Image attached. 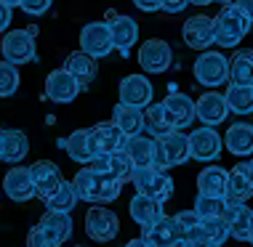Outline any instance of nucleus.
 <instances>
[{
	"mask_svg": "<svg viewBox=\"0 0 253 247\" xmlns=\"http://www.w3.org/2000/svg\"><path fill=\"white\" fill-rule=\"evenodd\" d=\"M216 43L221 48H237L243 43V37L251 32V19L237 8V5H224L216 13Z\"/></svg>",
	"mask_w": 253,
	"mask_h": 247,
	"instance_id": "1",
	"label": "nucleus"
},
{
	"mask_svg": "<svg viewBox=\"0 0 253 247\" xmlns=\"http://www.w3.org/2000/svg\"><path fill=\"white\" fill-rule=\"evenodd\" d=\"M157 149H155V170H163L166 173L168 168H176V165H184L192 157V149H189V136H184L181 130H170V133L157 136Z\"/></svg>",
	"mask_w": 253,
	"mask_h": 247,
	"instance_id": "2",
	"label": "nucleus"
},
{
	"mask_svg": "<svg viewBox=\"0 0 253 247\" xmlns=\"http://www.w3.org/2000/svg\"><path fill=\"white\" fill-rule=\"evenodd\" d=\"M128 181L133 183L136 194H147L152 200L166 205L170 197H173V178L163 170H155V168H136Z\"/></svg>",
	"mask_w": 253,
	"mask_h": 247,
	"instance_id": "3",
	"label": "nucleus"
},
{
	"mask_svg": "<svg viewBox=\"0 0 253 247\" xmlns=\"http://www.w3.org/2000/svg\"><path fill=\"white\" fill-rule=\"evenodd\" d=\"M229 67H232V59L224 56L221 51H203L195 59L192 72H195V80L200 85L216 88V85L229 82Z\"/></svg>",
	"mask_w": 253,
	"mask_h": 247,
	"instance_id": "4",
	"label": "nucleus"
},
{
	"mask_svg": "<svg viewBox=\"0 0 253 247\" xmlns=\"http://www.w3.org/2000/svg\"><path fill=\"white\" fill-rule=\"evenodd\" d=\"M35 35L30 30H8L3 35V43H0V53H3V61H8L13 67L30 64L35 59Z\"/></svg>",
	"mask_w": 253,
	"mask_h": 247,
	"instance_id": "5",
	"label": "nucleus"
},
{
	"mask_svg": "<svg viewBox=\"0 0 253 247\" xmlns=\"http://www.w3.org/2000/svg\"><path fill=\"white\" fill-rule=\"evenodd\" d=\"M80 51L93 59L109 56L115 51V37L107 22H91L80 30Z\"/></svg>",
	"mask_w": 253,
	"mask_h": 247,
	"instance_id": "6",
	"label": "nucleus"
},
{
	"mask_svg": "<svg viewBox=\"0 0 253 247\" xmlns=\"http://www.w3.org/2000/svg\"><path fill=\"white\" fill-rule=\"evenodd\" d=\"M181 37L192 51H200V53L208 51L216 43V22L211 16H205V13H195V16H189L184 22Z\"/></svg>",
	"mask_w": 253,
	"mask_h": 247,
	"instance_id": "7",
	"label": "nucleus"
},
{
	"mask_svg": "<svg viewBox=\"0 0 253 247\" xmlns=\"http://www.w3.org/2000/svg\"><path fill=\"white\" fill-rule=\"evenodd\" d=\"M118 231H120V218L109 208H96L93 205L85 212V234L93 242H112L118 237Z\"/></svg>",
	"mask_w": 253,
	"mask_h": 247,
	"instance_id": "8",
	"label": "nucleus"
},
{
	"mask_svg": "<svg viewBox=\"0 0 253 247\" xmlns=\"http://www.w3.org/2000/svg\"><path fill=\"white\" fill-rule=\"evenodd\" d=\"M170 61H173V51L166 40L160 37H152V40H144L139 48V67L144 70L147 74H163L168 72Z\"/></svg>",
	"mask_w": 253,
	"mask_h": 247,
	"instance_id": "9",
	"label": "nucleus"
},
{
	"mask_svg": "<svg viewBox=\"0 0 253 247\" xmlns=\"http://www.w3.org/2000/svg\"><path fill=\"white\" fill-rule=\"evenodd\" d=\"M43 91H45V99L53 101V104H70V101L78 99V93L83 91V85L61 67V70H53L48 77H45Z\"/></svg>",
	"mask_w": 253,
	"mask_h": 247,
	"instance_id": "10",
	"label": "nucleus"
},
{
	"mask_svg": "<svg viewBox=\"0 0 253 247\" xmlns=\"http://www.w3.org/2000/svg\"><path fill=\"white\" fill-rule=\"evenodd\" d=\"M189 149H192V160L216 162L224 152V139L213 128H197L195 133H189Z\"/></svg>",
	"mask_w": 253,
	"mask_h": 247,
	"instance_id": "11",
	"label": "nucleus"
},
{
	"mask_svg": "<svg viewBox=\"0 0 253 247\" xmlns=\"http://www.w3.org/2000/svg\"><path fill=\"white\" fill-rule=\"evenodd\" d=\"M118 93H120V104L144 109V106L152 104L155 88H152V82H149V77H144V74H128V77L120 80Z\"/></svg>",
	"mask_w": 253,
	"mask_h": 247,
	"instance_id": "12",
	"label": "nucleus"
},
{
	"mask_svg": "<svg viewBox=\"0 0 253 247\" xmlns=\"http://www.w3.org/2000/svg\"><path fill=\"white\" fill-rule=\"evenodd\" d=\"M91 130V149L93 154H115L123 152L128 143V136H123V130L115 122H99V125L88 128Z\"/></svg>",
	"mask_w": 253,
	"mask_h": 247,
	"instance_id": "13",
	"label": "nucleus"
},
{
	"mask_svg": "<svg viewBox=\"0 0 253 247\" xmlns=\"http://www.w3.org/2000/svg\"><path fill=\"white\" fill-rule=\"evenodd\" d=\"M195 117L203 122V128H216L229 117V106L224 93H203L195 101Z\"/></svg>",
	"mask_w": 253,
	"mask_h": 247,
	"instance_id": "14",
	"label": "nucleus"
},
{
	"mask_svg": "<svg viewBox=\"0 0 253 247\" xmlns=\"http://www.w3.org/2000/svg\"><path fill=\"white\" fill-rule=\"evenodd\" d=\"M3 191L13 202H30L32 197H38L35 181H32V170L24 168V165H13L3 178Z\"/></svg>",
	"mask_w": 253,
	"mask_h": 247,
	"instance_id": "15",
	"label": "nucleus"
},
{
	"mask_svg": "<svg viewBox=\"0 0 253 247\" xmlns=\"http://www.w3.org/2000/svg\"><path fill=\"white\" fill-rule=\"evenodd\" d=\"M30 170H32V181H35L38 197H40L45 205H48L51 197L56 194V191L61 189V183H64L59 165H53V162H35Z\"/></svg>",
	"mask_w": 253,
	"mask_h": 247,
	"instance_id": "16",
	"label": "nucleus"
},
{
	"mask_svg": "<svg viewBox=\"0 0 253 247\" xmlns=\"http://www.w3.org/2000/svg\"><path fill=\"white\" fill-rule=\"evenodd\" d=\"M107 24H109V30H112L115 48H118L120 53H128L136 45V40H139V24H136L131 16L118 13V11H107Z\"/></svg>",
	"mask_w": 253,
	"mask_h": 247,
	"instance_id": "17",
	"label": "nucleus"
},
{
	"mask_svg": "<svg viewBox=\"0 0 253 247\" xmlns=\"http://www.w3.org/2000/svg\"><path fill=\"white\" fill-rule=\"evenodd\" d=\"M141 239L147 242V247H176L181 239V229L173 215H163L157 223L147 226Z\"/></svg>",
	"mask_w": 253,
	"mask_h": 247,
	"instance_id": "18",
	"label": "nucleus"
},
{
	"mask_svg": "<svg viewBox=\"0 0 253 247\" xmlns=\"http://www.w3.org/2000/svg\"><path fill=\"white\" fill-rule=\"evenodd\" d=\"M163 106L168 109V117H170V122H173V130H184L197 120L195 117V101L189 99V96H184V93L170 91L166 99H163Z\"/></svg>",
	"mask_w": 253,
	"mask_h": 247,
	"instance_id": "19",
	"label": "nucleus"
},
{
	"mask_svg": "<svg viewBox=\"0 0 253 247\" xmlns=\"http://www.w3.org/2000/svg\"><path fill=\"white\" fill-rule=\"evenodd\" d=\"M229 223V231L237 242H251V234H253V210L248 208L245 202H232L227 205V212H224Z\"/></svg>",
	"mask_w": 253,
	"mask_h": 247,
	"instance_id": "20",
	"label": "nucleus"
},
{
	"mask_svg": "<svg viewBox=\"0 0 253 247\" xmlns=\"http://www.w3.org/2000/svg\"><path fill=\"white\" fill-rule=\"evenodd\" d=\"M112 122L123 130V136H128V139H133V136H141L147 128V114L144 109L139 106H128V104H115L112 109Z\"/></svg>",
	"mask_w": 253,
	"mask_h": 247,
	"instance_id": "21",
	"label": "nucleus"
},
{
	"mask_svg": "<svg viewBox=\"0 0 253 247\" xmlns=\"http://www.w3.org/2000/svg\"><path fill=\"white\" fill-rule=\"evenodd\" d=\"M224 146L235 157H251L253 154V125L251 122H232L224 133Z\"/></svg>",
	"mask_w": 253,
	"mask_h": 247,
	"instance_id": "22",
	"label": "nucleus"
},
{
	"mask_svg": "<svg viewBox=\"0 0 253 247\" xmlns=\"http://www.w3.org/2000/svg\"><path fill=\"white\" fill-rule=\"evenodd\" d=\"M229 189V170L218 168V165H208L197 176V194L205 197H227Z\"/></svg>",
	"mask_w": 253,
	"mask_h": 247,
	"instance_id": "23",
	"label": "nucleus"
},
{
	"mask_svg": "<svg viewBox=\"0 0 253 247\" xmlns=\"http://www.w3.org/2000/svg\"><path fill=\"white\" fill-rule=\"evenodd\" d=\"M0 152H3V162H22L27 152H30L27 133L19 128L0 130Z\"/></svg>",
	"mask_w": 253,
	"mask_h": 247,
	"instance_id": "24",
	"label": "nucleus"
},
{
	"mask_svg": "<svg viewBox=\"0 0 253 247\" xmlns=\"http://www.w3.org/2000/svg\"><path fill=\"white\" fill-rule=\"evenodd\" d=\"M72 186H75V191H78V197L83 202H93V205H96L101 200V189H104V176L93 173V170L85 165V168H80L78 173H75Z\"/></svg>",
	"mask_w": 253,
	"mask_h": 247,
	"instance_id": "25",
	"label": "nucleus"
},
{
	"mask_svg": "<svg viewBox=\"0 0 253 247\" xmlns=\"http://www.w3.org/2000/svg\"><path fill=\"white\" fill-rule=\"evenodd\" d=\"M64 70L70 72L83 88L91 85V82L96 80V74H99L96 59L88 56V53H83V51H72L70 56H67V61H64Z\"/></svg>",
	"mask_w": 253,
	"mask_h": 247,
	"instance_id": "26",
	"label": "nucleus"
},
{
	"mask_svg": "<svg viewBox=\"0 0 253 247\" xmlns=\"http://www.w3.org/2000/svg\"><path fill=\"white\" fill-rule=\"evenodd\" d=\"M128 210H131V218L141 226V229L157 223L163 215H166V212H163V202H157L147 194H136L131 200V205H128Z\"/></svg>",
	"mask_w": 253,
	"mask_h": 247,
	"instance_id": "27",
	"label": "nucleus"
},
{
	"mask_svg": "<svg viewBox=\"0 0 253 247\" xmlns=\"http://www.w3.org/2000/svg\"><path fill=\"white\" fill-rule=\"evenodd\" d=\"M61 146L67 149V154H70L75 162L91 165V160L96 157L91 149V130L88 128H80V130H75L72 136H67V139L61 141Z\"/></svg>",
	"mask_w": 253,
	"mask_h": 247,
	"instance_id": "28",
	"label": "nucleus"
},
{
	"mask_svg": "<svg viewBox=\"0 0 253 247\" xmlns=\"http://www.w3.org/2000/svg\"><path fill=\"white\" fill-rule=\"evenodd\" d=\"M155 149H157V141L155 139H147L144 133L128 139V143H126V154L131 157L133 168H152Z\"/></svg>",
	"mask_w": 253,
	"mask_h": 247,
	"instance_id": "29",
	"label": "nucleus"
},
{
	"mask_svg": "<svg viewBox=\"0 0 253 247\" xmlns=\"http://www.w3.org/2000/svg\"><path fill=\"white\" fill-rule=\"evenodd\" d=\"M253 197V183L248 173H245V162H237L229 170V189H227V200L232 202H248Z\"/></svg>",
	"mask_w": 253,
	"mask_h": 247,
	"instance_id": "30",
	"label": "nucleus"
},
{
	"mask_svg": "<svg viewBox=\"0 0 253 247\" xmlns=\"http://www.w3.org/2000/svg\"><path fill=\"white\" fill-rule=\"evenodd\" d=\"M229 82L232 85H253V48H243L232 56Z\"/></svg>",
	"mask_w": 253,
	"mask_h": 247,
	"instance_id": "31",
	"label": "nucleus"
},
{
	"mask_svg": "<svg viewBox=\"0 0 253 247\" xmlns=\"http://www.w3.org/2000/svg\"><path fill=\"white\" fill-rule=\"evenodd\" d=\"M224 99H227L229 112L240 114V117H245V114L253 112V85H232L229 82Z\"/></svg>",
	"mask_w": 253,
	"mask_h": 247,
	"instance_id": "32",
	"label": "nucleus"
},
{
	"mask_svg": "<svg viewBox=\"0 0 253 247\" xmlns=\"http://www.w3.org/2000/svg\"><path fill=\"white\" fill-rule=\"evenodd\" d=\"M38 226H43L45 231H51V234H56L61 242H67V239L72 237V215L70 212H59V210H45L43 218L38 221Z\"/></svg>",
	"mask_w": 253,
	"mask_h": 247,
	"instance_id": "33",
	"label": "nucleus"
},
{
	"mask_svg": "<svg viewBox=\"0 0 253 247\" xmlns=\"http://www.w3.org/2000/svg\"><path fill=\"white\" fill-rule=\"evenodd\" d=\"M176 223H179V229H181V239L187 245H192L197 242V239H203V218L197 215L195 210H181V212H176Z\"/></svg>",
	"mask_w": 253,
	"mask_h": 247,
	"instance_id": "34",
	"label": "nucleus"
},
{
	"mask_svg": "<svg viewBox=\"0 0 253 247\" xmlns=\"http://www.w3.org/2000/svg\"><path fill=\"white\" fill-rule=\"evenodd\" d=\"M227 205H229L227 197H205V194H197L192 210L205 221V218H224Z\"/></svg>",
	"mask_w": 253,
	"mask_h": 247,
	"instance_id": "35",
	"label": "nucleus"
},
{
	"mask_svg": "<svg viewBox=\"0 0 253 247\" xmlns=\"http://www.w3.org/2000/svg\"><path fill=\"white\" fill-rule=\"evenodd\" d=\"M144 114H147V130H152L155 139H157V136H163V133H170V130H173V122H170L168 109L163 106V101H160V104H149Z\"/></svg>",
	"mask_w": 253,
	"mask_h": 247,
	"instance_id": "36",
	"label": "nucleus"
},
{
	"mask_svg": "<svg viewBox=\"0 0 253 247\" xmlns=\"http://www.w3.org/2000/svg\"><path fill=\"white\" fill-rule=\"evenodd\" d=\"M78 191H75L72 186V181H64L61 183V189L56 191V194L51 197V202H48V210H59V212H72L75 210V205H78Z\"/></svg>",
	"mask_w": 253,
	"mask_h": 247,
	"instance_id": "37",
	"label": "nucleus"
},
{
	"mask_svg": "<svg viewBox=\"0 0 253 247\" xmlns=\"http://www.w3.org/2000/svg\"><path fill=\"white\" fill-rule=\"evenodd\" d=\"M232 237L227 218H205L203 221V239H211L216 245H224Z\"/></svg>",
	"mask_w": 253,
	"mask_h": 247,
	"instance_id": "38",
	"label": "nucleus"
},
{
	"mask_svg": "<svg viewBox=\"0 0 253 247\" xmlns=\"http://www.w3.org/2000/svg\"><path fill=\"white\" fill-rule=\"evenodd\" d=\"M19 91V70L8 61H0V99H11Z\"/></svg>",
	"mask_w": 253,
	"mask_h": 247,
	"instance_id": "39",
	"label": "nucleus"
},
{
	"mask_svg": "<svg viewBox=\"0 0 253 247\" xmlns=\"http://www.w3.org/2000/svg\"><path fill=\"white\" fill-rule=\"evenodd\" d=\"M64 242L56 237V234H51V231H45L43 226H35V229L27 234V247H61Z\"/></svg>",
	"mask_w": 253,
	"mask_h": 247,
	"instance_id": "40",
	"label": "nucleus"
},
{
	"mask_svg": "<svg viewBox=\"0 0 253 247\" xmlns=\"http://www.w3.org/2000/svg\"><path fill=\"white\" fill-rule=\"evenodd\" d=\"M109 162H112V176L115 178H120V181H126V178H131L133 173V162H131V157L126 154V149L123 152H115V154H109Z\"/></svg>",
	"mask_w": 253,
	"mask_h": 247,
	"instance_id": "41",
	"label": "nucleus"
},
{
	"mask_svg": "<svg viewBox=\"0 0 253 247\" xmlns=\"http://www.w3.org/2000/svg\"><path fill=\"white\" fill-rule=\"evenodd\" d=\"M120 191H123V181H120V178L107 176V178H104V189H101V200H99V205L115 202V200L120 197Z\"/></svg>",
	"mask_w": 253,
	"mask_h": 247,
	"instance_id": "42",
	"label": "nucleus"
},
{
	"mask_svg": "<svg viewBox=\"0 0 253 247\" xmlns=\"http://www.w3.org/2000/svg\"><path fill=\"white\" fill-rule=\"evenodd\" d=\"M53 5V0H22V11L30 13V16H43L48 13Z\"/></svg>",
	"mask_w": 253,
	"mask_h": 247,
	"instance_id": "43",
	"label": "nucleus"
},
{
	"mask_svg": "<svg viewBox=\"0 0 253 247\" xmlns=\"http://www.w3.org/2000/svg\"><path fill=\"white\" fill-rule=\"evenodd\" d=\"M88 168L93 170V173H99V176H112V162H109V154H96L91 160V165H88Z\"/></svg>",
	"mask_w": 253,
	"mask_h": 247,
	"instance_id": "44",
	"label": "nucleus"
},
{
	"mask_svg": "<svg viewBox=\"0 0 253 247\" xmlns=\"http://www.w3.org/2000/svg\"><path fill=\"white\" fill-rule=\"evenodd\" d=\"M11 16H13V8H11V5H5L3 0H0V35H5V32H8Z\"/></svg>",
	"mask_w": 253,
	"mask_h": 247,
	"instance_id": "45",
	"label": "nucleus"
},
{
	"mask_svg": "<svg viewBox=\"0 0 253 247\" xmlns=\"http://www.w3.org/2000/svg\"><path fill=\"white\" fill-rule=\"evenodd\" d=\"M133 5L144 13H155V11H163V0H133Z\"/></svg>",
	"mask_w": 253,
	"mask_h": 247,
	"instance_id": "46",
	"label": "nucleus"
},
{
	"mask_svg": "<svg viewBox=\"0 0 253 247\" xmlns=\"http://www.w3.org/2000/svg\"><path fill=\"white\" fill-rule=\"evenodd\" d=\"M189 5V0H163V11L166 13H181Z\"/></svg>",
	"mask_w": 253,
	"mask_h": 247,
	"instance_id": "47",
	"label": "nucleus"
},
{
	"mask_svg": "<svg viewBox=\"0 0 253 247\" xmlns=\"http://www.w3.org/2000/svg\"><path fill=\"white\" fill-rule=\"evenodd\" d=\"M237 8H240L243 13H245V16H248L251 19V22H253V0H237Z\"/></svg>",
	"mask_w": 253,
	"mask_h": 247,
	"instance_id": "48",
	"label": "nucleus"
},
{
	"mask_svg": "<svg viewBox=\"0 0 253 247\" xmlns=\"http://www.w3.org/2000/svg\"><path fill=\"white\" fill-rule=\"evenodd\" d=\"M189 247H221V245H216V242H211V239H197V242H192Z\"/></svg>",
	"mask_w": 253,
	"mask_h": 247,
	"instance_id": "49",
	"label": "nucleus"
},
{
	"mask_svg": "<svg viewBox=\"0 0 253 247\" xmlns=\"http://www.w3.org/2000/svg\"><path fill=\"white\" fill-rule=\"evenodd\" d=\"M5 5H11V8H22V0H3Z\"/></svg>",
	"mask_w": 253,
	"mask_h": 247,
	"instance_id": "50",
	"label": "nucleus"
},
{
	"mask_svg": "<svg viewBox=\"0 0 253 247\" xmlns=\"http://www.w3.org/2000/svg\"><path fill=\"white\" fill-rule=\"evenodd\" d=\"M189 3H192V5H200V8H203V5H211L213 0H189Z\"/></svg>",
	"mask_w": 253,
	"mask_h": 247,
	"instance_id": "51",
	"label": "nucleus"
},
{
	"mask_svg": "<svg viewBox=\"0 0 253 247\" xmlns=\"http://www.w3.org/2000/svg\"><path fill=\"white\" fill-rule=\"evenodd\" d=\"M218 3H221V5H235L237 0H218Z\"/></svg>",
	"mask_w": 253,
	"mask_h": 247,
	"instance_id": "52",
	"label": "nucleus"
},
{
	"mask_svg": "<svg viewBox=\"0 0 253 247\" xmlns=\"http://www.w3.org/2000/svg\"><path fill=\"white\" fill-rule=\"evenodd\" d=\"M248 245H251V247H253V234H251V242H248Z\"/></svg>",
	"mask_w": 253,
	"mask_h": 247,
	"instance_id": "53",
	"label": "nucleus"
}]
</instances>
